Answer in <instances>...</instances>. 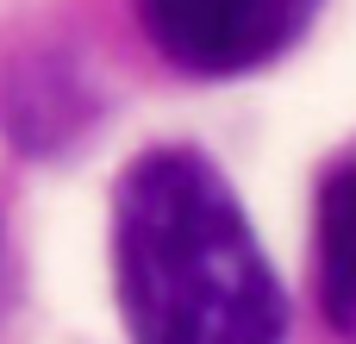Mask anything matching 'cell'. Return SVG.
Listing matches in <instances>:
<instances>
[{"label": "cell", "instance_id": "6da1fadb", "mask_svg": "<svg viewBox=\"0 0 356 344\" xmlns=\"http://www.w3.org/2000/svg\"><path fill=\"white\" fill-rule=\"evenodd\" d=\"M113 276L131 344H282L288 295L232 194L188 144L144 150L113 188Z\"/></svg>", "mask_w": 356, "mask_h": 344}, {"label": "cell", "instance_id": "7a4b0ae2", "mask_svg": "<svg viewBox=\"0 0 356 344\" xmlns=\"http://www.w3.org/2000/svg\"><path fill=\"white\" fill-rule=\"evenodd\" d=\"M325 0H138L144 38L188 75H250L294 50Z\"/></svg>", "mask_w": 356, "mask_h": 344}, {"label": "cell", "instance_id": "277c9868", "mask_svg": "<svg viewBox=\"0 0 356 344\" xmlns=\"http://www.w3.org/2000/svg\"><path fill=\"white\" fill-rule=\"evenodd\" d=\"M319 307L338 332H356V163L319 182Z\"/></svg>", "mask_w": 356, "mask_h": 344}, {"label": "cell", "instance_id": "3957f363", "mask_svg": "<svg viewBox=\"0 0 356 344\" xmlns=\"http://www.w3.org/2000/svg\"><path fill=\"white\" fill-rule=\"evenodd\" d=\"M88 113H94V100L63 56H38V63L13 69V81L0 94V125L13 132L19 150H63L88 125Z\"/></svg>", "mask_w": 356, "mask_h": 344}]
</instances>
